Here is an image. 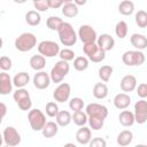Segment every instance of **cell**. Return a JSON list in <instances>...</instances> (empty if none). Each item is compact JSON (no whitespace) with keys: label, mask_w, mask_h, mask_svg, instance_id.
<instances>
[{"label":"cell","mask_w":147,"mask_h":147,"mask_svg":"<svg viewBox=\"0 0 147 147\" xmlns=\"http://www.w3.org/2000/svg\"><path fill=\"white\" fill-rule=\"evenodd\" d=\"M59 39L64 46H74L77 41V33L74 30L72 25L68 22H63L60 29L57 30Z\"/></svg>","instance_id":"6da1fadb"},{"label":"cell","mask_w":147,"mask_h":147,"mask_svg":"<svg viewBox=\"0 0 147 147\" xmlns=\"http://www.w3.org/2000/svg\"><path fill=\"white\" fill-rule=\"evenodd\" d=\"M37 45V37L31 32H23L15 39V47L20 52H29Z\"/></svg>","instance_id":"7a4b0ae2"},{"label":"cell","mask_w":147,"mask_h":147,"mask_svg":"<svg viewBox=\"0 0 147 147\" xmlns=\"http://www.w3.org/2000/svg\"><path fill=\"white\" fill-rule=\"evenodd\" d=\"M69 70H70V65L68 62L62 61V60L57 61L55 63V65L51 69V72H49L51 82L61 83L63 80V78L69 74Z\"/></svg>","instance_id":"3957f363"},{"label":"cell","mask_w":147,"mask_h":147,"mask_svg":"<svg viewBox=\"0 0 147 147\" xmlns=\"http://www.w3.org/2000/svg\"><path fill=\"white\" fill-rule=\"evenodd\" d=\"M28 121L33 131H41L46 124V116L40 109H30L28 114Z\"/></svg>","instance_id":"277c9868"},{"label":"cell","mask_w":147,"mask_h":147,"mask_svg":"<svg viewBox=\"0 0 147 147\" xmlns=\"http://www.w3.org/2000/svg\"><path fill=\"white\" fill-rule=\"evenodd\" d=\"M83 52L87 56L88 61H92L94 63L102 62L106 57V52H103L95 42L93 44H87L83 46Z\"/></svg>","instance_id":"5b68a950"},{"label":"cell","mask_w":147,"mask_h":147,"mask_svg":"<svg viewBox=\"0 0 147 147\" xmlns=\"http://www.w3.org/2000/svg\"><path fill=\"white\" fill-rule=\"evenodd\" d=\"M38 52L41 56L46 57H54L56 55H59L60 52V46L57 42L52 41V40H42L38 44L37 46Z\"/></svg>","instance_id":"8992f818"},{"label":"cell","mask_w":147,"mask_h":147,"mask_svg":"<svg viewBox=\"0 0 147 147\" xmlns=\"http://www.w3.org/2000/svg\"><path fill=\"white\" fill-rule=\"evenodd\" d=\"M122 61L127 67L141 65L145 62V54L140 51H126L122 55Z\"/></svg>","instance_id":"52a82bcc"},{"label":"cell","mask_w":147,"mask_h":147,"mask_svg":"<svg viewBox=\"0 0 147 147\" xmlns=\"http://www.w3.org/2000/svg\"><path fill=\"white\" fill-rule=\"evenodd\" d=\"M13 98L15 100V102L17 103L18 108L21 110H30L31 107H32V101H31V98H30V93L28 92V90L25 88H17L14 94H13Z\"/></svg>","instance_id":"ba28073f"},{"label":"cell","mask_w":147,"mask_h":147,"mask_svg":"<svg viewBox=\"0 0 147 147\" xmlns=\"http://www.w3.org/2000/svg\"><path fill=\"white\" fill-rule=\"evenodd\" d=\"M85 114L87 115V118L106 119L107 116H108V109L103 105H100V103H96V102H92V103H88L86 106Z\"/></svg>","instance_id":"9c48e42d"},{"label":"cell","mask_w":147,"mask_h":147,"mask_svg":"<svg viewBox=\"0 0 147 147\" xmlns=\"http://www.w3.org/2000/svg\"><path fill=\"white\" fill-rule=\"evenodd\" d=\"M77 37L80 39V41L84 45H87V44L95 42L96 41V38H98V34H96V31L91 25L84 24V25H80L79 26Z\"/></svg>","instance_id":"30bf717a"},{"label":"cell","mask_w":147,"mask_h":147,"mask_svg":"<svg viewBox=\"0 0 147 147\" xmlns=\"http://www.w3.org/2000/svg\"><path fill=\"white\" fill-rule=\"evenodd\" d=\"M2 138H3V142L8 147H15L21 142V136L14 126H7L3 130Z\"/></svg>","instance_id":"8fae6325"},{"label":"cell","mask_w":147,"mask_h":147,"mask_svg":"<svg viewBox=\"0 0 147 147\" xmlns=\"http://www.w3.org/2000/svg\"><path fill=\"white\" fill-rule=\"evenodd\" d=\"M134 122L138 124H144L147 121V101L141 99L134 105Z\"/></svg>","instance_id":"7c38bea8"},{"label":"cell","mask_w":147,"mask_h":147,"mask_svg":"<svg viewBox=\"0 0 147 147\" xmlns=\"http://www.w3.org/2000/svg\"><path fill=\"white\" fill-rule=\"evenodd\" d=\"M70 93H71L70 85L68 83H60V85L53 92V98L56 102H64L69 100Z\"/></svg>","instance_id":"4fadbf2b"},{"label":"cell","mask_w":147,"mask_h":147,"mask_svg":"<svg viewBox=\"0 0 147 147\" xmlns=\"http://www.w3.org/2000/svg\"><path fill=\"white\" fill-rule=\"evenodd\" d=\"M51 84V78H49V74H47L46 71H37V74H34L33 76V85L38 90H45Z\"/></svg>","instance_id":"5bb4252c"},{"label":"cell","mask_w":147,"mask_h":147,"mask_svg":"<svg viewBox=\"0 0 147 147\" xmlns=\"http://www.w3.org/2000/svg\"><path fill=\"white\" fill-rule=\"evenodd\" d=\"M95 44L103 52H108V51H111L114 48V46H115V39L110 34H108V33H102V34H100L96 38Z\"/></svg>","instance_id":"9a60e30c"},{"label":"cell","mask_w":147,"mask_h":147,"mask_svg":"<svg viewBox=\"0 0 147 147\" xmlns=\"http://www.w3.org/2000/svg\"><path fill=\"white\" fill-rule=\"evenodd\" d=\"M13 90V80L9 74L2 71L0 72V94L8 95Z\"/></svg>","instance_id":"2e32d148"},{"label":"cell","mask_w":147,"mask_h":147,"mask_svg":"<svg viewBox=\"0 0 147 147\" xmlns=\"http://www.w3.org/2000/svg\"><path fill=\"white\" fill-rule=\"evenodd\" d=\"M121 90L123 92H125L126 94L134 91L137 87V78L133 75H126L121 79Z\"/></svg>","instance_id":"e0dca14e"},{"label":"cell","mask_w":147,"mask_h":147,"mask_svg":"<svg viewBox=\"0 0 147 147\" xmlns=\"http://www.w3.org/2000/svg\"><path fill=\"white\" fill-rule=\"evenodd\" d=\"M131 45L136 48V51H144L147 48V38L141 33H133L130 37Z\"/></svg>","instance_id":"ac0fdd59"},{"label":"cell","mask_w":147,"mask_h":147,"mask_svg":"<svg viewBox=\"0 0 147 147\" xmlns=\"http://www.w3.org/2000/svg\"><path fill=\"white\" fill-rule=\"evenodd\" d=\"M91 139H92V132L91 129L87 126H80V129H78V131L76 132V140L80 145H88Z\"/></svg>","instance_id":"d6986e66"},{"label":"cell","mask_w":147,"mask_h":147,"mask_svg":"<svg viewBox=\"0 0 147 147\" xmlns=\"http://www.w3.org/2000/svg\"><path fill=\"white\" fill-rule=\"evenodd\" d=\"M61 8H62V14L65 17H69V18L76 17L78 15V11H79L78 7L71 0H64V3Z\"/></svg>","instance_id":"ffe728a7"},{"label":"cell","mask_w":147,"mask_h":147,"mask_svg":"<svg viewBox=\"0 0 147 147\" xmlns=\"http://www.w3.org/2000/svg\"><path fill=\"white\" fill-rule=\"evenodd\" d=\"M130 103H131V98L126 93H118L114 98V106L117 109L124 110L130 106Z\"/></svg>","instance_id":"44dd1931"},{"label":"cell","mask_w":147,"mask_h":147,"mask_svg":"<svg viewBox=\"0 0 147 147\" xmlns=\"http://www.w3.org/2000/svg\"><path fill=\"white\" fill-rule=\"evenodd\" d=\"M11 80H13V86H16L17 88H24L30 82V76L26 71H21L16 74Z\"/></svg>","instance_id":"7402d4cb"},{"label":"cell","mask_w":147,"mask_h":147,"mask_svg":"<svg viewBox=\"0 0 147 147\" xmlns=\"http://www.w3.org/2000/svg\"><path fill=\"white\" fill-rule=\"evenodd\" d=\"M118 121L122 126H125V127L132 126L134 124V115L130 110H123L118 115Z\"/></svg>","instance_id":"603a6c76"},{"label":"cell","mask_w":147,"mask_h":147,"mask_svg":"<svg viewBox=\"0 0 147 147\" xmlns=\"http://www.w3.org/2000/svg\"><path fill=\"white\" fill-rule=\"evenodd\" d=\"M132 140H133V133L130 130H123V131H121L118 133V136H117V139H116L117 144L119 146H122V147L129 146L132 142Z\"/></svg>","instance_id":"cb8c5ba5"},{"label":"cell","mask_w":147,"mask_h":147,"mask_svg":"<svg viewBox=\"0 0 147 147\" xmlns=\"http://www.w3.org/2000/svg\"><path fill=\"white\" fill-rule=\"evenodd\" d=\"M57 132H59V125L55 122H52V121L46 122L45 126L41 130V133L45 138H53L57 134Z\"/></svg>","instance_id":"d4e9b609"},{"label":"cell","mask_w":147,"mask_h":147,"mask_svg":"<svg viewBox=\"0 0 147 147\" xmlns=\"http://www.w3.org/2000/svg\"><path fill=\"white\" fill-rule=\"evenodd\" d=\"M30 67L36 70V71H42V69L45 68L46 65V59L44 56H41L40 54L38 55H33L31 59H30Z\"/></svg>","instance_id":"484cf974"},{"label":"cell","mask_w":147,"mask_h":147,"mask_svg":"<svg viewBox=\"0 0 147 147\" xmlns=\"http://www.w3.org/2000/svg\"><path fill=\"white\" fill-rule=\"evenodd\" d=\"M93 96L95 99H105L108 95V86L105 83H96L93 86Z\"/></svg>","instance_id":"4316f807"},{"label":"cell","mask_w":147,"mask_h":147,"mask_svg":"<svg viewBox=\"0 0 147 147\" xmlns=\"http://www.w3.org/2000/svg\"><path fill=\"white\" fill-rule=\"evenodd\" d=\"M56 118V124L59 126H68L71 122V114L68 111V110H60L57 113V115L55 116Z\"/></svg>","instance_id":"83f0119b"},{"label":"cell","mask_w":147,"mask_h":147,"mask_svg":"<svg viewBox=\"0 0 147 147\" xmlns=\"http://www.w3.org/2000/svg\"><path fill=\"white\" fill-rule=\"evenodd\" d=\"M118 11L124 16H130L134 11V3L131 0H123L118 5Z\"/></svg>","instance_id":"f1b7e54d"},{"label":"cell","mask_w":147,"mask_h":147,"mask_svg":"<svg viewBox=\"0 0 147 147\" xmlns=\"http://www.w3.org/2000/svg\"><path fill=\"white\" fill-rule=\"evenodd\" d=\"M25 22L31 26H37L41 22V16L37 10H29L25 14Z\"/></svg>","instance_id":"f546056e"},{"label":"cell","mask_w":147,"mask_h":147,"mask_svg":"<svg viewBox=\"0 0 147 147\" xmlns=\"http://www.w3.org/2000/svg\"><path fill=\"white\" fill-rule=\"evenodd\" d=\"M127 23L125 21H119L115 25V33L119 39H124L127 36Z\"/></svg>","instance_id":"4dcf8cb0"},{"label":"cell","mask_w":147,"mask_h":147,"mask_svg":"<svg viewBox=\"0 0 147 147\" xmlns=\"http://www.w3.org/2000/svg\"><path fill=\"white\" fill-rule=\"evenodd\" d=\"M74 68L77 71H84L88 68V59L86 56H76L74 59Z\"/></svg>","instance_id":"1f68e13d"},{"label":"cell","mask_w":147,"mask_h":147,"mask_svg":"<svg viewBox=\"0 0 147 147\" xmlns=\"http://www.w3.org/2000/svg\"><path fill=\"white\" fill-rule=\"evenodd\" d=\"M71 121H74L77 126H85V124L87 123V115L83 110L75 111L74 115H71Z\"/></svg>","instance_id":"d6a6232c"},{"label":"cell","mask_w":147,"mask_h":147,"mask_svg":"<svg viewBox=\"0 0 147 147\" xmlns=\"http://www.w3.org/2000/svg\"><path fill=\"white\" fill-rule=\"evenodd\" d=\"M62 23H63V21L59 16H49L46 20V25L52 31H57L60 29V26L62 25Z\"/></svg>","instance_id":"836d02e7"},{"label":"cell","mask_w":147,"mask_h":147,"mask_svg":"<svg viewBox=\"0 0 147 147\" xmlns=\"http://www.w3.org/2000/svg\"><path fill=\"white\" fill-rule=\"evenodd\" d=\"M113 71H114V69H113L111 65H102V67H100V69H99V71H98L99 78H100L102 82L107 83V82L110 79V77H111V75H113Z\"/></svg>","instance_id":"e575fe53"},{"label":"cell","mask_w":147,"mask_h":147,"mask_svg":"<svg viewBox=\"0 0 147 147\" xmlns=\"http://www.w3.org/2000/svg\"><path fill=\"white\" fill-rule=\"evenodd\" d=\"M134 21L137 23V25L140 28V29H145L147 26V13L145 10H138L136 13V16H134Z\"/></svg>","instance_id":"d590c367"},{"label":"cell","mask_w":147,"mask_h":147,"mask_svg":"<svg viewBox=\"0 0 147 147\" xmlns=\"http://www.w3.org/2000/svg\"><path fill=\"white\" fill-rule=\"evenodd\" d=\"M84 106H85L84 100H83L82 98H78V96L72 98V99H70V101H69V108H70L71 110H74V113H75V111H80V110L84 108Z\"/></svg>","instance_id":"8d00e7d4"},{"label":"cell","mask_w":147,"mask_h":147,"mask_svg":"<svg viewBox=\"0 0 147 147\" xmlns=\"http://www.w3.org/2000/svg\"><path fill=\"white\" fill-rule=\"evenodd\" d=\"M59 56L62 61H65V62H69V61H72L76 56H75V52L70 48H63V49H60L59 52Z\"/></svg>","instance_id":"74e56055"},{"label":"cell","mask_w":147,"mask_h":147,"mask_svg":"<svg viewBox=\"0 0 147 147\" xmlns=\"http://www.w3.org/2000/svg\"><path fill=\"white\" fill-rule=\"evenodd\" d=\"M45 111H46V115H47V116H49V117H55L60 110H59V106H57L56 102L49 101V102L46 103Z\"/></svg>","instance_id":"f35d334b"},{"label":"cell","mask_w":147,"mask_h":147,"mask_svg":"<svg viewBox=\"0 0 147 147\" xmlns=\"http://www.w3.org/2000/svg\"><path fill=\"white\" fill-rule=\"evenodd\" d=\"M87 122L90 124V127L95 131L102 129L105 124V119H101V118H87Z\"/></svg>","instance_id":"ab89813d"},{"label":"cell","mask_w":147,"mask_h":147,"mask_svg":"<svg viewBox=\"0 0 147 147\" xmlns=\"http://www.w3.org/2000/svg\"><path fill=\"white\" fill-rule=\"evenodd\" d=\"M0 69L2 71H5V72L11 69V60H10V57H8L6 55L0 57Z\"/></svg>","instance_id":"60d3db41"},{"label":"cell","mask_w":147,"mask_h":147,"mask_svg":"<svg viewBox=\"0 0 147 147\" xmlns=\"http://www.w3.org/2000/svg\"><path fill=\"white\" fill-rule=\"evenodd\" d=\"M88 147H107V142L103 138L101 137H95L92 138L88 142Z\"/></svg>","instance_id":"b9f144b4"},{"label":"cell","mask_w":147,"mask_h":147,"mask_svg":"<svg viewBox=\"0 0 147 147\" xmlns=\"http://www.w3.org/2000/svg\"><path fill=\"white\" fill-rule=\"evenodd\" d=\"M33 7L34 9H37V11H47L49 8H48V5H47V0H37V1H33Z\"/></svg>","instance_id":"7bdbcfd3"},{"label":"cell","mask_w":147,"mask_h":147,"mask_svg":"<svg viewBox=\"0 0 147 147\" xmlns=\"http://www.w3.org/2000/svg\"><path fill=\"white\" fill-rule=\"evenodd\" d=\"M136 88H137V94H138L139 98H141V99L147 98V84L146 83L139 84L138 87H136Z\"/></svg>","instance_id":"ee69618b"},{"label":"cell","mask_w":147,"mask_h":147,"mask_svg":"<svg viewBox=\"0 0 147 147\" xmlns=\"http://www.w3.org/2000/svg\"><path fill=\"white\" fill-rule=\"evenodd\" d=\"M64 3V0H47V5L48 8L52 9H56V8H61Z\"/></svg>","instance_id":"f6af8a7d"},{"label":"cell","mask_w":147,"mask_h":147,"mask_svg":"<svg viewBox=\"0 0 147 147\" xmlns=\"http://www.w3.org/2000/svg\"><path fill=\"white\" fill-rule=\"evenodd\" d=\"M6 114H7V106L3 102H0V124L3 119V117L6 116Z\"/></svg>","instance_id":"bcb514c9"},{"label":"cell","mask_w":147,"mask_h":147,"mask_svg":"<svg viewBox=\"0 0 147 147\" xmlns=\"http://www.w3.org/2000/svg\"><path fill=\"white\" fill-rule=\"evenodd\" d=\"M74 3H75L77 7H78V6L85 5V3H86V0H83V1H82V0H75V1H74Z\"/></svg>","instance_id":"7dc6e473"},{"label":"cell","mask_w":147,"mask_h":147,"mask_svg":"<svg viewBox=\"0 0 147 147\" xmlns=\"http://www.w3.org/2000/svg\"><path fill=\"white\" fill-rule=\"evenodd\" d=\"M63 147H77V146L75 144H72V142H67V144H64Z\"/></svg>","instance_id":"c3c4849f"},{"label":"cell","mask_w":147,"mask_h":147,"mask_svg":"<svg viewBox=\"0 0 147 147\" xmlns=\"http://www.w3.org/2000/svg\"><path fill=\"white\" fill-rule=\"evenodd\" d=\"M2 144H3V138H2V134L0 133V147L2 146Z\"/></svg>","instance_id":"681fc988"},{"label":"cell","mask_w":147,"mask_h":147,"mask_svg":"<svg viewBox=\"0 0 147 147\" xmlns=\"http://www.w3.org/2000/svg\"><path fill=\"white\" fill-rule=\"evenodd\" d=\"M134 147H147L146 145H144V144H138V145H136Z\"/></svg>","instance_id":"f907efd6"},{"label":"cell","mask_w":147,"mask_h":147,"mask_svg":"<svg viewBox=\"0 0 147 147\" xmlns=\"http://www.w3.org/2000/svg\"><path fill=\"white\" fill-rule=\"evenodd\" d=\"M2 45H3V40H2V38L0 37V49L2 48Z\"/></svg>","instance_id":"816d5d0a"},{"label":"cell","mask_w":147,"mask_h":147,"mask_svg":"<svg viewBox=\"0 0 147 147\" xmlns=\"http://www.w3.org/2000/svg\"><path fill=\"white\" fill-rule=\"evenodd\" d=\"M1 147H8V146H1Z\"/></svg>","instance_id":"f5cc1de1"}]
</instances>
